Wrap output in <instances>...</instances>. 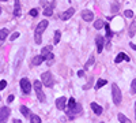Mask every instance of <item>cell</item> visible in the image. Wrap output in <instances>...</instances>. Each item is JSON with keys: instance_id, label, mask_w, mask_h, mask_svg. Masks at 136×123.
Returning <instances> with one entry per match:
<instances>
[{"instance_id": "6da1fadb", "label": "cell", "mask_w": 136, "mask_h": 123, "mask_svg": "<svg viewBox=\"0 0 136 123\" xmlns=\"http://www.w3.org/2000/svg\"><path fill=\"white\" fill-rule=\"evenodd\" d=\"M48 25H49V22H48L46 19L41 20V22H40V23L37 25L36 32H34V34H36V42H37V44H41V41H42L41 36H42V33L45 32V29L48 27Z\"/></svg>"}, {"instance_id": "7a4b0ae2", "label": "cell", "mask_w": 136, "mask_h": 123, "mask_svg": "<svg viewBox=\"0 0 136 123\" xmlns=\"http://www.w3.org/2000/svg\"><path fill=\"white\" fill-rule=\"evenodd\" d=\"M41 82H42V85H45L46 88H52V86H53V83H54L53 74L50 73V71H45V73H42Z\"/></svg>"}, {"instance_id": "3957f363", "label": "cell", "mask_w": 136, "mask_h": 123, "mask_svg": "<svg viewBox=\"0 0 136 123\" xmlns=\"http://www.w3.org/2000/svg\"><path fill=\"white\" fill-rule=\"evenodd\" d=\"M112 97H113V102H114L116 105L121 104V100H122L121 90H120V88L116 83H112Z\"/></svg>"}, {"instance_id": "277c9868", "label": "cell", "mask_w": 136, "mask_h": 123, "mask_svg": "<svg viewBox=\"0 0 136 123\" xmlns=\"http://www.w3.org/2000/svg\"><path fill=\"white\" fill-rule=\"evenodd\" d=\"M34 90H36V93H37L38 100L44 102L45 101V94H44V92H42V82L41 81H34Z\"/></svg>"}, {"instance_id": "5b68a950", "label": "cell", "mask_w": 136, "mask_h": 123, "mask_svg": "<svg viewBox=\"0 0 136 123\" xmlns=\"http://www.w3.org/2000/svg\"><path fill=\"white\" fill-rule=\"evenodd\" d=\"M25 53H26V49H25V48H21V49L18 51V53H16V56H15V60H14V68H15V71H18L22 59L25 58Z\"/></svg>"}, {"instance_id": "8992f818", "label": "cell", "mask_w": 136, "mask_h": 123, "mask_svg": "<svg viewBox=\"0 0 136 123\" xmlns=\"http://www.w3.org/2000/svg\"><path fill=\"white\" fill-rule=\"evenodd\" d=\"M19 83H21L22 92H23L25 94H30V92H31V83H30L29 79H27V78H22Z\"/></svg>"}, {"instance_id": "52a82bcc", "label": "cell", "mask_w": 136, "mask_h": 123, "mask_svg": "<svg viewBox=\"0 0 136 123\" xmlns=\"http://www.w3.org/2000/svg\"><path fill=\"white\" fill-rule=\"evenodd\" d=\"M82 112V105L80 104H75L72 108H69V109H67V116H69L72 119V118L75 116V115H78V114H80Z\"/></svg>"}, {"instance_id": "ba28073f", "label": "cell", "mask_w": 136, "mask_h": 123, "mask_svg": "<svg viewBox=\"0 0 136 123\" xmlns=\"http://www.w3.org/2000/svg\"><path fill=\"white\" fill-rule=\"evenodd\" d=\"M10 114H11V111H10L8 107H1L0 108V122H6L8 119Z\"/></svg>"}, {"instance_id": "9c48e42d", "label": "cell", "mask_w": 136, "mask_h": 123, "mask_svg": "<svg viewBox=\"0 0 136 123\" xmlns=\"http://www.w3.org/2000/svg\"><path fill=\"white\" fill-rule=\"evenodd\" d=\"M80 15H82V18L86 20V22H91V20L94 19V12L90 11V10H83Z\"/></svg>"}, {"instance_id": "30bf717a", "label": "cell", "mask_w": 136, "mask_h": 123, "mask_svg": "<svg viewBox=\"0 0 136 123\" xmlns=\"http://www.w3.org/2000/svg\"><path fill=\"white\" fill-rule=\"evenodd\" d=\"M95 44H97V51L98 52H102L104 51V44H105V38L102 36H97L95 37Z\"/></svg>"}, {"instance_id": "8fae6325", "label": "cell", "mask_w": 136, "mask_h": 123, "mask_svg": "<svg viewBox=\"0 0 136 123\" xmlns=\"http://www.w3.org/2000/svg\"><path fill=\"white\" fill-rule=\"evenodd\" d=\"M65 105H67V97H59V99L56 100V107L57 109H60V111H63V109H65Z\"/></svg>"}, {"instance_id": "7c38bea8", "label": "cell", "mask_w": 136, "mask_h": 123, "mask_svg": "<svg viewBox=\"0 0 136 123\" xmlns=\"http://www.w3.org/2000/svg\"><path fill=\"white\" fill-rule=\"evenodd\" d=\"M74 14H75V10L72 8V7H69V8H68L67 11H64L61 15H60V18H61L63 20H68V19H69V18H71Z\"/></svg>"}, {"instance_id": "4fadbf2b", "label": "cell", "mask_w": 136, "mask_h": 123, "mask_svg": "<svg viewBox=\"0 0 136 123\" xmlns=\"http://www.w3.org/2000/svg\"><path fill=\"white\" fill-rule=\"evenodd\" d=\"M122 60H125V62H129V56H127L124 52L118 53V55L116 56V59H114V63H121Z\"/></svg>"}, {"instance_id": "5bb4252c", "label": "cell", "mask_w": 136, "mask_h": 123, "mask_svg": "<svg viewBox=\"0 0 136 123\" xmlns=\"http://www.w3.org/2000/svg\"><path fill=\"white\" fill-rule=\"evenodd\" d=\"M22 11H21V1L15 0V6H14V17H21Z\"/></svg>"}, {"instance_id": "9a60e30c", "label": "cell", "mask_w": 136, "mask_h": 123, "mask_svg": "<svg viewBox=\"0 0 136 123\" xmlns=\"http://www.w3.org/2000/svg\"><path fill=\"white\" fill-rule=\"evenodd\" d=\"M90 107H91V109L94 111L95 115H101V114H102V111H104V109H102V107L98 105L97 102H91V104H90Z\"/></svg>"}, {"instance_id": "2e32d148", "label": "cell", "mask_w": 136, "mask_h": 123, "mask_svg": "<svg viewBox=\"0 0 136 123\" xmlns=\"http://www.w3.org/2000/svg\"><path fill=\"white\" fill-rule=\"evenodd\" d=\"M50 51H52V45H46V47H44L41 49V56L44 58V60L46 59V56L50 53Z\"/></svg>"}, {"instance_id": "e0dca14e", "label": "cell", "mask_w": 136, "mask_h": 123, "mask_svg": "<svg viewBox=\"0 0 136 123\" xmlns=\"http://www.w3.org/2000/svg\"><path fill=\"white\" fill-rule=\"evenodd\" d=\"M44 62V58H42L41 55H38V56H34V58L31 59V64L33 66H40Z\"/></svg>"}, {"instance_id": "ac0fdd59", "label": "cell", "mask_w": 136, "mask_h": 123, "mask_svg": "<svg viewBox=\"0 0 136 123\" xmlns=\"http://www.w3.org/2000/svg\"><path fill=\"white\" fill-rule=\"evenodd\" d=\"M19 109H21V114L23 115L25 118H30V109L27 108L26 105H21V108H19Z\"/></svg>"}, {"instance_id": "d6986e66", "label": "cell", "mask_w": 136, "mask_h": 123, "mask_svg": "<svg viewBox=\"0 0 136 123\" xmlns=\"http://www.w3.org/2000/svg\"><path fill=\"white\" fill-rule=\"evenodd\" d=\"M117 118H118V120H120L121 123H132V122H131V120L128 119L127 116H125L124 114H118V115H117Z\"/></svg>"}, {"instance_id": "ffe728a7", "label": "cell", "mask_w": 136, "mask_h": 123, "mask_svg": "<svg viewBox=\"0 0 136 123\" xmlns=\"http://www.w3.org/2000/svg\"><path fill=\"white\" fill-rule=\"evenodd\" d=\"M44 15L45 17H52V15H53V6L46 7V8L44 10Z\"/></svg>"}, {"instance_id": "44dd1931", "label": "cell", "mask_w": 136, "mask_h": 123, "mask_svg": "<svg viewBox=\"0 0 136 123\" xmlns=\"http://www.w3.org/2000/svg\"><path fill=\"white\" fill-rule=\"evenodd\" d=\"M8 33H10L8 29H1V30H0V41L6 40V37L8 36Z\"/></svg>"}, {"instance_id": "7402d4cb", "label": "cell", "mask_w": 136, "mask_h": 123, "mask_svg": "<svg viewBox=\"0 0 136 123\" xmlns=\"http://www.w3.org/2000/svg\"><path fill=\"white\" fill-rule=\"evenodd\" d=\"M30 123H41V118L38 115H30Z\"/></svg>"}, {"instance_id": "603a6c76", "label": "cell", "mask_w": 136, "mask_h": 123, "mask_svg": "<svg viewBox=\"0 0 136 123\" xmlns=\"http://www.w3.org/2000/svg\"><path fill=\"white\" fill-rule=\"evenodd\" d=\"M104 20H101V19H97L94 22V29H102L104 27Z\"/></svg>"}, {"instance_id": "cb8c5ba5", "label": "cell", "mask_w": 136, "mask_h": 123, "mask_svg": "<svg viewBox=\"0 0 136 123\" xmlns=\"http://www.w3.org/2000/svg\"><path fill=\"white\" fill-rule=\"evenodd\" d=\"M60 38H61V33H60L59 30H56V32H54V37H53L54 44H59V42H60Z\"/></svg>"}, {"instance_id": "d4e9b609", "label": "cell", "mask_w": 136, "mask_h": 123, "mask_svg": "<svg viewBox=\"0 0 136 123\" xmlns=\"http://www.w3.org/2000/svg\"><path fill=\"white\" fill-rule=\"evenodd\" d=\"M108 82L105 81V79H98L97 81V83H95V89H99V88H102V86H105Z\"/></svg>"}, {"instance_id": "484cf974", "label": "cell", "mask_w": 136, "mask_h": 123, "mask_svg": "<svg viewBox=\"0 0 136 123\" xmlns=\"http://www.w3.org/2000/svg\"><path fill=\"white\" fill-rule=\"evenodd\" d=\"M135 30H136V23H135V22H132V25H131V27H129V36H131V37L135 36Z\"/></svg>"}, {"instance_id": "4316f807", "label": "cell", "mask_w": 136, "mask_h": 123, "mask_svg": "<svg viewBox=\"0 0 136 123\" xmlns=\"http://www.w3.org/2000/svg\"><path fill=\"white\" fill-rule=\"evenodd\" d=\"M93 64H94V56H90V58H89V60H87V63H86V66H84V67H86V68H89V67H91V66Z\"/></svg>"}, {"instance_id": "83f0119b", "label": "cell", "mask_w": 136, "mask_h": 123, "mask_svg": "<svg viewBox=\"0 0 136 123\" xmlns=\"http://www.w3.org/2000/svg\"><path fill=\"white\" fill-rule=\"evenodd\" d=\"M104 26H105V29H106V37H108V38H110V37L113 36L112 30H110V26H109V25H104Z\"/></svg>"}, {"instance_id": "f1b7e54d", "label": "cell", "mask_w": 136, "mask_h": 123, "mask_svg": "<svg viewBox=\"0 0 136 123\" xmlns=\"http://www.w3.org/2000/svg\"><path fill=\"white\" fill-rule=\"evenodd\" d=\"M75 104H76V101H75V99H72V97H71V99L68 100V105H67V109L72 108V107H74Z\"/></svg>"}, {"instance_id": "f546056e", "label": "cell", "mask_w": 136, "mask_h": 123, "mask_svg": "<svg viewBox=\"0 0 136 123\" xmlns=\"http://www.w3.org/2000/svg\"><path fill=\"white\" fill-rule=\"evenodd\" d=\"M124 15L127 18H133V11H132V10H125Z\"/></svg>"}, {"instance_id": "4dcf8cb0", "label": "cell", "mask_w": 136, "mask_h": 123, "mask_svg": "<svg viewBox=\"0 0 136 123\" xmlns=\"http://www.w3.org/2000/svg\"><path fill=\"white\" fill-rule=\"evenodd\" d=\"M29 14L31 15V17H37V15H38V10L33 8V10H30V11H29Z\"/></svg>"}, {"instance_id": "1f68e13d", "label": "cell", "mask_w": 136, "mask_h": 123, "mask_svg": "<svg viewBox=\"0 0 136 123\" xmlns=\"http://www.w3.org/2000/svg\"><path fill=\"white\" fill-rule=\"evenodd\" d=\"M131 89H132L133 93H136V78L132 81V83H131Z\"/></svg>"}, {"instance_id": "d6a6232c", "label": "cell", "mask_w": 136, "mask_h": 123, "mask_svg": "<svg viewBox=\"0 0 136 123\" xmlns=\"http://www.w3.org/2000/svg\"><path fill=\"white\" fill-rule=\"evenodd\" d=\"M18 37H19V33H18V32H15V33H12V34H11L10 40H11V41H14V40H16Z\"/></svg>"}, {"instance_id": "836d02e7", "label": "cell", "mask_w": 136, "mask_h": 123, "mask_svg": "<svg viewBox=\"0 0 136 123\" xmlns=\"http://www.w3.org/2000/svg\"><path fill=\"white\" fill-rule=\"evenodd\" d=\"M6 86H7V81H1V82H0V90L6 89Z\"/></svg>"}, {"instance_id": "e575fe53", "label": "cell", "mask_w": 136, "mask_h": 123, "mask_svg": "<svg viewBox=\"0 0 136 123\" xmlns=\"http://www.w3.org/2000/svg\"><path fill=\"white\" fill-rule=\"evenodd\" d=\"M14 99H15V97H14V94H10V96H8V99H7V102H12V101H14Z\"/></svg>"}, {"instance_id": "d590c367", "label": "cell", "mask_w": 136, "mask_h": 123, "mask_svg": "<svg viewBox=\"0 0 136 123\" xmlns=\"http://www.w3.org/2000/svg\"><path fill=\"white\" fill-rule=\"evenodd\" d=\"M112 11L113 12H117L118 11V6H117V4H113V6H112Z\"/></svg>"}, {"instance_id": "8d00e7d4", "label": "cell", "mask_w": 136, "mask_h": 123, "mask_svg": "<svg viewBox=\"0 0 136 123\" xmlns=\"http://www.w3.org/2000/svg\"><path fill=\"white\" fill-rule=\"evenodd\" d=\"M83 75H84V71H83V70L78 71V77H83Z\"/></svg>"}, {"instance_id": "74e56055", "label": "cell", "mask_w": 136, "mask_h": 123, "mask_svg": "<svg viewBox=\"0 0 136 123\" xmlns=\"http://www.w3.org/2000/svg\"><path fill=\"white\" fill-rule=\"evenodd\" d=\"M129 47L132 48V49H135V51H136V44H133V42H131V44H129Z\"/></svg>"}, {"instance_id": "f35d334b", "label": "cell", "mask_w": 136, "mask_h": 123, "mask_svg": "<svg viewBox=\"0 0 136 123\" xmlns=\"http://www.w3.org/2000/svg\"><path fill=\"white\" fill-rule=\"evenodd\" d=\"M3 70V63H1V60H0V71Z\"/></svg>"}, {"instance_id": "ab89813d", "label": "cell", "mask_w": 136, "mask_h": 123, "mask_svg": "<svg viewBox=\"0 0 136 123\" xmlns=\"http://www.w3.org/2000/svg\"><path fill=\"white\" fill-rule=\"evenodd\" d=\"M135 118H136V101H135Z\"/></svg>"}, {"instance_id": "60d3db41", "label": "cell", "mask_w": 136, "mask_h": 123, "mask_svg": "<svg viewBox=\"0 0 136 123\" xmlns=\"http://www.w3.org/2000/svg\"><path fill=\"white\" fill-rule=\"evenodd\" d=\"M1 45H3V41H0V48H1Z\"/></svg>"}, {"instance_id": "b9f144b4", "label": "cell", "mask_w": 136, "mask_h": 123, "mask_svg": "<svg viewBox=\"0 0 136 123\" xmlns=\"http://www.w3.org/2000/svg\"><path fill=\"white\" fill-rule=\"evenodd\" d=\"M0 1H8V0H0Z\"/></svg>"}, {"instance_id": "7bdbcfd3", "label": "cell", "mask_w": 136, "mask_h": 123, "mask_svg": "<svg viewBox=\"0 0 136 123\" xmlns=\"http://www.w3.org/2000/svg\"><path fill=\"white\" fill-rule=\"evenodd\" d=\"M15 123H21V122H19V120H16V122H15Z\"/></svg>"}, {"instance_id": "ee69618b", "label": "cell", "mask_w": 136, "mask_h": 123, "mask_svg": "<svg viewBox=\"0 0 136 123\" xmlns=\"http://www.w3.org/2000/svg\"><path fill=\"white\" fill-rule=\"evenodd\" d=\"M0 14H1V7H0Z\"/></svg>"}, {"instance_id": "f6af8a7d", "label": "cell", "mask_w": 136, "mask_h": 123, "mask_svg": "<svg viewBox=\"0 0 136 123\" xmlns=\"http://www.w3.org/2000/svg\"><path fill=\"white\" fill-rule=\"evenodd\" d=\"M0 123H6V122H0Z\"/></svg>"}, {"instance_id": "bcb514c9", "label": "cell", "mask_w": 136, "mask_h": 123, "mask_svg": "<svg viewBox=\"0 0 136 123\" xmlns=\"http://www.w3.org/2000/svg\"><path fill=\"white\" fill-rule=\"evenodd\" d=\"M0 100H1V96H0Z\"/></svg>"}, {"instance_id": "7dc6e473", "label": "cell", "mask_w": 136, "mask_h": 123, "mask_svg": "<svg viewBox=\"0 0 136 123\" xmlns=\"http://www.w3.org/2000/svg\"><path fill=\"white\" fill-rule=\"evenodd\" d=\"M101 123H105V122H101Z\"/></svg>"}]
</instances>
